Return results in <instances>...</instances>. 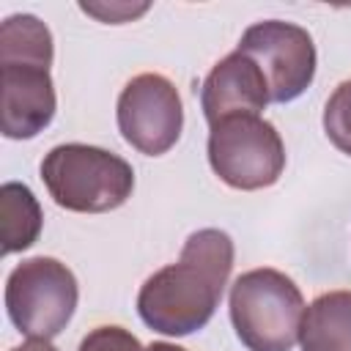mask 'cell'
Masks as SVG:
<instances>
[{
  "label": "cell",
  "instance_id": "cell-1",
  "mask_svg": "<svg viewBox=\"0 0 351 351\" xmlns=\"http://www.w3.org/2000/svg\"><path fill=\"white\" fill-rule=\"evenodd\" d=\"M233 269V241L219 228L195 230L184 247L178 263L154 271L140 293V318L162 335H192L203 329L219 299Z\"/></svg>",
  "mask_w": 351,
  "mask_h": 351
},
{
  "label": "cell",
  "instance_id": "cell-2",
  "mask_svg": "<svg viewBox=\"0 0 351 351\" xmlns=\"http://www.w3.org/2000/svg\"><path fill=\"white\" fill-rule=\"evenodd\" d=\"M49 197L77 214H104L123 206L134 189V170L118 154L85 143L55 145L41 162Z\"/></svg>",
  "mask_w": 351,
  "mask_h": 351
},
{
  "label": "cell",
  "instance_id": "cell-3",
  "mask_svg": "<svg viewBox=\"0 0 351 351\" xmlns=\"http://www.w3.org/2000/svg\"><path fill=\"white\" fill-rule=\"evenodd\" d=\"M304 299L277 269H252L230 285V321L250 351H291L299 340Z\"/></svg>",
  "mask_w": 351,
  "mask_h": 351
},
{
  "label": "cell",
  "instance_id": "cell-4",
  "mask_svg": "<svg viewBox=\"0 0 351 351\" xmlns=\"http://www.w3.org/2000/svg\"><path fill=\"white\" fill-rule=\"evenodd\" d=\"M211 170L233 189H266L285 170V145L280 132L261 115H230L211 123Z\"/></svg>",
  "mask_w": 351,
  "mask_h": 351
},
{
  "label": "cell",
  "instance_id": "cell-5",
  "mask_svg": "<svg viewBox=\"0 0 351 351\" xmlns=\"http://www.w3.org/2000/svg\"><path fill=\"white\" fill-rule=\"evenodd\" d=\"M77 277L55 258H27L5 280V310L27 337L52 340L66 329L77 307Z\"/></svg>",
  "mask_w": 351,
  "mask_h": 351
},
{
  "label": "cell",
  "instance_id": "cell-6",
  "mask_svg": "<svg viewBox=\"0 0 351 351\" xmlns=\"http://www.w3.org/2000/svg\"><path fill=\"white\" fill-rule=\"evenodd\" d=\"M239 52L255 60L269 85V99L277 104L299 99L315 77L313 36L293 22L266 19L250 25L239 41Z\"/></svg>",
  "mask_w": 351,
  "mask_h": 351
},
{
  "label": "cell",
  "instance_id": "cell-7",
  "mask_svg": "<svg viewBox=\"0 0 351 351\" xmlns=\"http://www.w3.org/2000/svg\"><path fill=\"white\" fill-rule=\"evenodd\" d=\"M115 115L123 140L145 156L170 151L184 126V107L176 85L154 71L137 74L123 85Z\"/></svg>",
  "mask_w": 351,
  "mask_h": 351
},
{
  "label": "cell",
  "instance_id": "cell-8",
  "mask_svg": "<svg viewBox=\"0 0 351 351\" xmlns=\"http://www.w3.org/2000/svg\"><path fill=\"white\" fill-rule=\"evenodd\" d=\"M49 66L0 63V129L8 140H30L55 118Z\"/></svg>",
  "mask_w": 351,
  "mask_h": 351
},
{
  "label": "cell",
  "instance_id": "cell-9",
  "mask_svg": "<svg viewBox=\"0 0 351 351\" xmlns=\"http://www.w3.org/2000/svg\"><path fill=\"white\" fill-rule=\"evenodd\" d=\"M269 101V85L261 69L239 49L225 55L200 88V107L208 126L230 115H261Z\"/></svg>",
  "mask_w": 351,
  "mask_h": 351
},
{
  "label": "cell",
  "instance_id": "cell-10",
  "mask_svg": "<svg viewBox=\"0 0 351 351\" xmlns=\"http://www.w3.org/2000/svg\"><path fill=\"white\" fill-rule=\"evenodd\" d=\"M302 351H351V291H329L304 310Z\"/></svg>",
  "mask_w": 351,
  "mask_h": 351
},
{
  "label": "cell",
  "instance_id": "cell-11",
  "mask_svg": "<svg viewBox=\"0 0 351 351\" xmlns=\"http://www.w3.org/2000/svg\"><path fill=\"white\" fill-rule=\"evenodd\" d=\"M41 206L30 186L19 181H8L0 186V241L3 255L22 252L36 244L41 233Z\"/></svg>",
  "mask_w": 351,
  "mask_h": 351
},
{
  "label": "cell",
  "instance_id": "cell-12",
  "mask_svg": "<svg viewBox=\"0 0 351 351\" xmlns=\"http://www.w3.org/2000/svg\"><path fill=\"white\" fill-rule=\"evenodd\" d=\"M52 33L33 14H14L0 25V63L52 66Z\"/></svg>",
  "mask_w": 351,
  "mask_h": 351
},
{
  "label": "cell",
  "instance_id": "cell-13",
  "mask_svg": "<svg viewBox=\"0 0 351 351\" xmlns=\"http://www.w3.org/2000/svg\"><path fill=\"white\" fill-rule=\"evenodd\" d=\"M324 132L332 145L351 156V80L340 82L324 107Z\"/></svg>",
  "mask_w": 351,
  "mask_h": 351
},
{
  "label": "cell",
  "instance_id": "cell-14",
  "mask_svg": "<svg viewBox=\"0 0 351 351\" xmlns=\"http://www.w3.org/2000/svg\"><path fill=\"white\" fill-rule=\"evenodd\" d=\"M80 351H145V348L123 326H96L82 337Z\"/></svg>",
  "mask_w": 351,
  "mask_h": 351
},
{
  "label": "cell",
  "instance_id": "cell-15",
  "mask_svg": "<svg viewBox=\"0 0 351 351\" xmlns=\"http://www.w3.org/2000/svg\"><path fill=\"white\" fill-rule=\"evenodd\" d=\"M80 8L90 16H96L99 22L121 25V22H132L134 16L145 14L148 3H80Z\"/></svg>",
  "mask_w": 351,
  "mask_h": 351
},
{
  "label": "cell",
  "instance_id": "cell-16",
  "mask_svg": "<svg viewBox=\"0 0 351 351\" xmlns=\"http://www.w3.org/2000/svg\"><path fill=\"white\" fill-rule=\"evenodd\" d=\"M11 351H58V348L44 337H27L22 346H14Z\"/></svg>",
  "mask_w": 351,
  "mask_h": 351
},
{
  "label": "cell",
  "instance_id": "cell-17",
  "mask_svg": "<svg viewBox=\"0 0 351 351\" xmlns=\"http://www.w3.org/2000/svg\"><path fill=\"white\" fill-rule=\"evenodd\" d=\"M145 351H186L181 346H173V343H151Z\"/></svg>",
  "mask_w": 351,
  "mask_h": 351
}]
</instances>
